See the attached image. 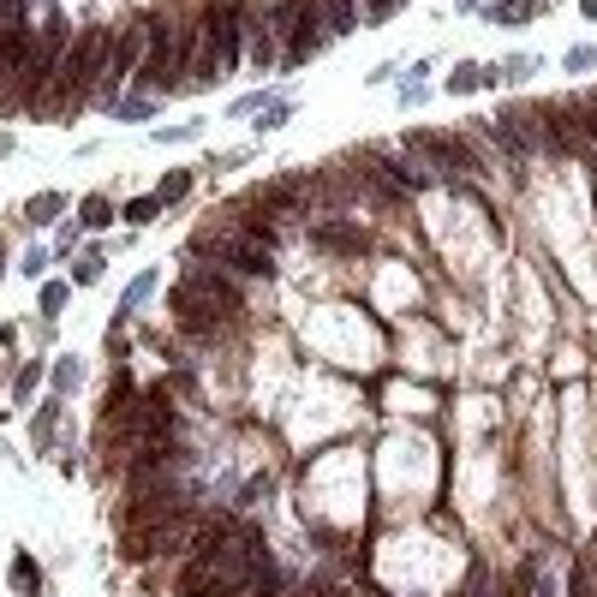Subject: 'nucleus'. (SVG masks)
I'll list each match as a JSON object with an SVG mask.
<instances>
[{
  "label": "nucleus",
  "instance_id": "obj_25",
  "mask_svg": "<svg viewBox=\"0 0 597 597\" xmlns=\"http://www.w3.org/2000/svg\"><path fill=\"white\" fill-rule=\"evenodd\" d=\"M532 72H537V60H532V54H514V60H508V66H502V78H508V84L532 78Z\"/></svg>",
  "mask_w": 597,
  "mask_h": 597
},
{
  "label": "nucleus",
  "instance_id": "obj_3",
  "mask_svg": "<svg viewBox=\"0 0 597 597\" xmlns=\"http://www.w3.org/2000/svg\"><path fill=\"white\" fill-rule=\"evenodd\" d=\"M239 42H245V19H239V6H216V12L203 19L198 54H192V78H198V84H221L239 66Z\"/></svg>",
  "mask_w": 597,
  "mask_h": 597
},
{
  "label": "nucleus",
  "instance_id": "obj_14",
  "mask_svg": "<svg viewBox=\"0 0 597 597\" xmlns=\"http://www.w3.org/2000/svg\"><path fill=\"white\" fill-rule=\"evenodd\" d=\"M323 19H329V30L340 37V30H353L358 24V12H353V0H323Z\"/></svg>",
  "mask_w": 597,
  "mask_h": 597
},
{
  "label": "nucleus",
  "instance_id": "obj_29",
  "mask_svg": "<svg viewBox=\"0 0 597 597\" xmlns=\"http://www.w3.org/2000/svg\"><path fill=\"white\" fill-rule=\"evenodd\" d=\"M37 382H42V364H24V371H19V395H30Z\"/></svg>",
  "mask_w": 597,
  "mask_h": 597
},
{
  "label": "nucleus",
  "instance_id": "obj_11",
  "mask_svg": "<svg viewBox=\"0 0 597 597\" xmlns=\"http://www.w3.org/2000/svg\"><path fill=\"white\" fill-rule=\"evenodd\" d=\"M537 12H544V0H496L484 19H490V24H532Z\"/></svg>",
  "mask_w": 597,
  "mask_h": 597
},
{
  "label": "nucleus",
  "instance_id": "obj_21",
  "mask_svg": "<svg viewBox=\"0 0 597 597\" xmlns=\"http://www.w3.org/2000/svg\"><path fill=\"white\" fill-rule=\"evenodd\" d=\"M12 585H19L24 597H37V561L30 556H12Z\"/></svg>",
  "mask_w": 597,
  "mask_h": 597
},
{
  "label": "nucleus",
  "instance_id": "obj_27",
  "mask_svg": "<svg viewBox=\"0 0 597 597\" xmlns=\"http://www.w3.org/2000/svg\"><path fill=\"white\" fill-rule=\"evenodd\" d=\"M395 12H400V0H364V19L371 24H388Z\"/></svg>",
  "mask_w": 597,
  "mask_h": 597
},
{
  "label": "nucleus",
  "instance_id": "obj_17",
  "mask_svg": "<svg viewBox=\"0 0 597 597\" xmlns=\"http://www.w3.org/2000/svg\"><path fill=\"white\" fill-rule=\"evenodd\" d=\"M574 119L585 132V143H597V96H574Z\"/></svg>",
  "mask_w": 597,
  "mask_h": 597
},
{
  "label": "nucleus",
  "instance_id": "obj_8",
  "mask_svg": "<svg viewBox=\"0 0 597 597\" xmlns=\"http://www.w3.org/2000/svg\"><path fill=\"white\" fill-rule=\"evenodd\" d=\"M496 138L514 150V156H537L544 150V108H502Z\"/></svg>",
  "mask_w": 597,
  "mask_h": 597
},
{
  "label": "nucleus",
  "instance_id": "obj_31",
  "mask_svg": "<svg viewBox=\"0 0 597 597\" xmlns=\"http://www.w3.org/2000/svg\"><path fill=\"white\" fill-rule=\"evenodd\" d=\"M579 12H585V19H597V0H579Z\"/></svg>",
  "mask_w": 597,
  "mask_h": 597
},
{
  "label": "nucleus",
  "instance_id": "obj_16",
  "mask_svg": "<svg viewBox=\"0 0 597 597\" xmlns=\"http://www.w3.org/2000/svg\"><path fill=\"white\" fill-rule=\"evenodd\" d=\"M150 287H156V275H150V269H143V275L132 281V287H126V298H119V317H126V311H138L143 298H150ZM119 317H114V323H119Z\"/></svg>",
  "mask_w": 597,
  "mask_h": 597
},
{
  "label": "nucleus",
  "instance_id": "obj_5",
  "mask_svg": "<svg viewBox=\"0 0 597 597\" xmlns=\"http://www.w3.org/2000/svg\"><path fill=\"white\" fill-rule=\"evenodd\" d=\"M185 24H156V37H150V54H143V66H138V84L143 90H174L179 78H185Z\"/></svg>",
  "mask_w": 597,
  "mask_h": 597
},
{
  "label": "nucleus",
  "instance_id": "obj_22",
  "mask_svg": "<svg viewBox=\"0 0 597 597\" xmlns=\"http://www.w3.org/2000/svg\"><path fill=\"white\" fill-rule=\"evenodd\" d=\"M574 597H597V561L579 556V574H574Z\"/></svg>",
  "mask_w": 597,
  "mask_h": 597
},
{
  "label": "nucleus",
  "instance_id": "obj_1",
  "mask_svg": "<svg viewBox=\"0 0 597 597\" xmlns=\"http://www.w3.org/2000/svg\"><path fill=\"white\" fill-rule=\"evenodd\" d=\"M263 568H269V544L258 526H233L227 537L203 532L198 556L179 579V597H239L245 585H258Z\"/></svg>",
  "mask_w": 597,
  "mask_h": 597
},
{
  "label": "nucleus",
  "instance_id": "obj_13",
  "mask_svg": "<svg viewBox=\"0 0 597 597\" xmlns=\"http://www.w3.org/2000/svg\"><path fill=\"white\" fill-rule=\"evenodd\" d=\"M108 114H114V119H126V126H143V119L156 114V108H150V96H126V102H114Z\"/></svg>",
  "mask_w": 597,
  "mask_h": 597
},
{
  "label": "nucleus",
  "instance_id": "obj_2",
  "mask_svg": "<svg viewBox=\"0 0 597 597\" xmlns=\"http://www.w3.org/2000/svg\"><path fill=\"white\" fill-rule=\"evenodd\" d=\"M168 305H174V323L179 329H192V335H209V329H221V323L239 317V287L227 269H209V263H198V269H185L179 275V287L168 293Z\"/></svg>",
  "mask_w": 597,
  "mask_h": 597
},
{
  "label": "nucleus",
  "instance_id": "obj_7",
  "mask_svg": "<svg viewBox=\"0 0 597 597\" xmlns=\"http://www.w3.org/2000/svg\"><path fill=\"white\" fill-rule=\"evenodd\" d=\"M413 150H430V156H437V174H484V161L472 156V150H466V143L460 138H448V132H430V126H424V132H413Z\"/></svg>",
  "mask_w": 597,
  "mask_h": 597
},
{
  "label": "nucleus",
  "instance_id": "obj_9",
  "mask_svg": "<svg viewBox=\"0 0 597 597\" xmlns=\"http://www.w3.org/2000/svg\"><path fill=\"white\" fill-rule=\"evenodd\" d=\"M311 245H317V251H335V258H353V251H364V227L323 216V221H311Z\"/></svg>",
  "mask_w": 597,
  "mask_h": 597
},
{
  "label": "nucleus",
  "instance_id": "obj_20",
  "mask_svg": "<svg viewBox=\"0 0 597 597\" xmlns=\"http://www.w3.org/2000/svg\"><path fill=\"white\" fill-rule=\"evenodd\" d=\"M66 298H72V287H66V281H48V287H42V317H60Z\"/></svg>",
  "mask_w": 597,
  "mask_h": 597
},
{
  "label": "nucleus",
  "instance_id": "obj_30",
  "mask_svg": "<svg viewBox=\"0 0 597 597\" xmlns=\"http://www.w3.org/2000/svg\"><path fill=\"white\" fill-rule=\"evenodd\" d=\"M96 275H102V258H84L78 269H72V281H96Z\"/></svg>",
  "mask_w": 597,
  "mask_h": 597
},
{
  "label": "nucleus",
  "instance_id": "obj_12",
  "mask_svg": "<svg viewBox=\"0 0 597 597\" xmlns=\"http://www.w3.org/2000/svg\"><path fill=\"white\" fill-rule=\"evenodd\" d=\"M60 209H66V198H60V192H37V198L24 203V216L37 221V227H48V221H60Z\"/></svg>",
  "mask_w": 597,
  "mask_h": 597
},
{
  "label": "nucleus",
  "instance_id": "obj_23",
  "mask_svg": "<svg viewBox=\"0 0 597 597\" xmlns=\"http://www.w3.org/2000/svg\"><path fill=\"white\" fill-rule=\"evenodd\" d=\"M287 119H293V102H269V108L258 114V132H275V126H287Z\"/></svg>",
  "mask_w": 597,
  "mask_h": 597
},
{
  "label": "nucleus",
  "instance_id": "obj_15",
  "mask_svg": "<svg viewBox=\"0 0 597 597\" xmlns=\"http://www.w3.org/2000/svg\"><path fill=\"white\" fill-rule=\"evenodd\" d=\"M156 216H161V198H156V192H150V198H132V203H126V221H132V227H150Z\"/></svg>",
  "mask_w": 597,
  "mask_h": 597
},
{
  "label": "nucleus",
  "instance_id": "obj_24",
  "mask_svg": "<svg viewBox=\"0 0 597 597\" xmlns=\"http://www.w3.org/2000/svg\"><path fill=\"white\" fill-rule=\"evenodd\" d=\"M78 377H84V364H78V358H60V364H54V388H60V395H66V388H72Z\"/></svg>",
  "mask_w": 597,
  "mask_h": 597
},
{
  "label": "nucleus",
  "instance_id": "obj_6",
  "mask_svg": "<svg viewBox=\"0 0 597 597\" xmlns=\"http://www.w3.org/2000/svg\"><path fill=\"white\" fill-rule=\"evenodd\" d=\"M198 251H203V258H216L227 275H275V245L258 239V233H245V227H239L233 239H209V233H203Z\"/></svg>",
  "mask_w": 597,
  "mask_h": 597
},
{
  "label": "nucleus",
  "instance_id": "obj_28",
  "mask_svg": "<svg viewBox=\"0 0 597 597\" xmlns=\"http://www.w3.org/2000/svg\"><path fill=\"white\" fill-rule=\"evenodd\" d=\"M78 227L84 221H60V251H66V258H72V245H78Z\"/></svg>",
  "mask_w": 597,
  "mask_h": 597
},
{
  "label": "nucleus",
  "instance_id": "obj_26",
  "mask_svg": "<svg viewBox=\"0 0 597 597\" xmlns=\"http://www.w3.org/2000/svg\"><path fill=\"white\" fill-rule=\"evenodd\" d=\"M592 66H597V48H592V42L568 48V72H592Z\"/></svg>",
  "mask_w": 597,
  "mask_h": 597
},
{
  "label": "nucleus",
  "instance_id": "obj_19",
  "mask_svg": "<svg viewBox=\"0 0 597 597\" xmlns=\"http://www.w3.org/2000/svg\"><path fill=\"white\" fill-rule=\"evenodd\" d=\"M78 221H84V227H108V221H114V203H108V198H84Z\"/></svg>",
  "mask_w": 597,
  "mask_h": 597
},
{
  "label": "nucleus",
  "instance_id": "obj_10",
  "mask_svg": "<svg viewBox=\"0 0 597 597\" xmlns=\"http://www.w3.org/2000/svg\"><path fill=\"white\" fill-rule=\"evenodd\" d=\"M138 48H143V30L138 24H126V30H114V60H108V90H114L126 72H138Z\"/></svg>",
  "mask_w": 597,
  "mask_h": 597
},
{
  "label": "nucleus",
  "instance_id": "obj_4",
  "mask_svg": "<svg viewBox=\"0 0 597 597\" xmlns=\"http://www.w3.org/2000/svg\"><path fill=\"white\" fill-rule=\"evenodd\" d=\"M269 19H275V30L287 37L281 66H305L323 42L335 37V30H329V19H323V0H293V6H281V12H269Z\"/></svg>",
  "mask_w": 597,
  "mask_h": 597
},
{
  "label": "nucleus",
  "instance_id": "obj_18",
  "mask_svg": "<svg viewBox=\"0 0 597 597\" xmlns=\"http://www.w3.org/2000/svg\"><path fill=\"white\" fill-rule=\"evenodd\" d=\"M185 192H192V174H185V168H174V174H168V179L156 185V198H161V203H179Z\"/></svg>",
  "mask_w": 597,
  "mask_h": 597
}]
</instances>
